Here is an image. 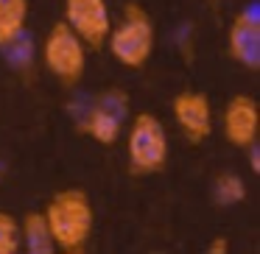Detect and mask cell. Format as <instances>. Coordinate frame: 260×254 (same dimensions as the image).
Segmentation results:
<instances>
[{
	"label": "cell",
	"instance_id": "6da1fadb",
	"mask_svg": "<svg viewBox=\"0 0 260 254\" xmlns=\"http://www.w3.org/2000/svg\"><path fill=\"white\" fill-rule=\"evenodd\" d=\"M42 215H45L48 229H51V237L59 251L64 254L87 251L92 226H95V209H92L90 196L81 187L59 190L48 201V207L42 209Z\"/></svg>",
	"mask_w": 260,
	"mask_h": 254
},
{
	"label": "cell",
	"instance_id": "7a4b0ae2",
	"mask_svg": "<svg viewBox=\"0 0 260 254\" xmlns=\"http://www.w3.org/2000/svg\"><path fill=\"white\" fill-rule=\"evenodd\" d=\"M157 45V31H154V20L140 3H126L123 17L118 25L109 28L107 48L115 56V62H120L123 67L140 70L143 64H148Z\"/></svg>",
	"mask_w": 260,
	"mask_h": 254
},
{
	"label": "cell",
	"instance_id": "3957f363",
	"mask_svg": "<svg viewBox=\"0 0 260 254\" xmlns=\"http://www.w3.org/2000/svg\"><path fill=\"white\" fill-rule=\"evenodd\" d=\"M126 151L129 168L137 176H151L168 165V134L157 115L137 112L126 131Z\"/></svg>",
	"mask_w": 260,
	"mask_h": 254
},
{
	"label": "cell",
	"instance_id": "277c9868",
	"mask_svg": "<svg viewBox=\"0 0 260 254\" xmlns=\"http://www.w3.org/2000/svg\"><path fill=\"white\" fill-rule=\"evenodd\" d=\"M42 62L59 84L76 87L87 70V45L64 20H59L42 42Z\"/></svg>",
	"mask_w": 260,
	"mask_h": 254
},
{
	"label": "cell",
	"instance_id": "5b68a950",
	"mask_svg": "<svg viewBox=\"0 0 260 254\" xmlns=\"http://www.w3.org/2000/svg\"><path fill=\"white\" fill-rule=\"evenodd\" d=\"M129 95L123 90H104L90 106L84 109V118L79 120V131L95 140L98 146L112 148L123 134V123L129 115Z\"/></svg>",
	"mask_w": 260,
	"mask_h": 254
},
{
	"label": "cell",
	"instance_id": "8992f818",
	"mask_svg": "<svg viewBox=\"0 0 260 254\" xmlns=\"http://www.w3.org/2000/svg\"><path fill=\"white\" fill-rule=\"evenodd\" d=\"M64 23L81 37L87 48H104L112 28L107 0H64Z\"/></svg>",
	"mask_w": 260,
	"mask_h": 254
},
{
	"label": "cell",
	"instance_id": "52a82bcc",
	"mask_svg": "<svg viewBox=\"0 0 260 254\" xmlns=\"http://www.w3.org/2000/svg\"><path fill=\"white\" fill-rule=\"evenodd\" d=\"M171 112H174V120L182 129V134L193 146H202L213 134V106H210V98L204 92L196 90L176 92L174 101H171Z\"/></svg>",
	"mask_w": 260,
	"mask_h": 254
},
{
	"label": "cell",
	"instance_id": "ba28073f",
	"mask_svg": "<svg viewBox=\"0 0 260 254\" xmlns=\"http://www.w3.org/2000/svg\"><path fill=\"white\" fill-rule=\"evenodd\" d=\"M226 53L243 70H260V17L254 9H243L232 17L226 31Z\"/></svg>",
	"mask_w": 260,
	"mask_h": 254
},
{
	"label": "cell",
	"instance_id": "9c48e42d",
	"mask_svg": "<svg viewBox=\"0 0 260 254\" xmlns=\"http://www.w3.org/2000/svg\"><path fill=\"white\" fill-rule=\"evenodd\" d=\"M257 101L252 95H232L224 106V137L232 148L246 151L249 146L257 142Z\"/></svg>",
	"mask_w": 260,
	"mask_h": 254
},
{
	"label": "cell",
	"instance_id": "30bf717a",
	"mask_svg": "<svg viewBox=\"0 0 260 254\" xmlns=\"http://www.w3.org/2000/svg\"><path fill=\"white\" fill-rule=\"evenodd\" d=\"M20 251H28V254H53L56 251V243H53L48 221L42 212H28L20 221Z\"/></svg>",
	"mask_w": 260,
	"mask_h": 254
},
{
	"label": "cell",
	"instance_id": "8fae6325",
	"mask_svg": "<svg viewBox=\"0 0 260 254\" xmlns=\"http://www.w3.org/2000/svg\"><path fill=\"white\" fill-rule=\"evenodd\" d=\"M28 23V0H0V48L20 40Z\"/></svg>",
	"mask_w": 260,
	"mask_h": 254
},
{
	"label": "cell",
	"instance_id": "7c38bea8",
	"mask_svg": "<svg viewBox=\"0 0 260 254\" xmlns=\"http://www.w3.org/2000/svg\"><path fill=\"white\" fill-rule=\"evenodd\" d=\"M246 182L232 170H224L213 179V201L218 207H232V204L246 201Z\"/></svg>",
	"mask_w": 260,
	"mask_h": 254
},
{
	"label": "cell",
	"instance_id": "4fadbf2b",
	"mask_svg": "<svg viewBox=\"0 0 260 254\" xmlns=\"http://www.w3.org/2000/svg\"><path fill=\"white\" fill-rule=\"evenodd\" d=\"M20 251V221L12 212L0 209V254Z\"/></svg>",
	"mask_w": 260,
	"mask_h": 254
},
{
	"label": "cell",
	"instance_id": "5bb4252c",
	"mask_svg": "<svg viewBox=\"0 0 260 254\" xmlns=\"http://www.w3.org/2000/svg\"><path fill=\"white\" fill-rule=\"evenodd\" d=\"M230 251V240L226 237H213L207 243V254H226Z\"/></svg>",
	"mask_w": 260,
	"mask_h": 254
}]
</instances>
